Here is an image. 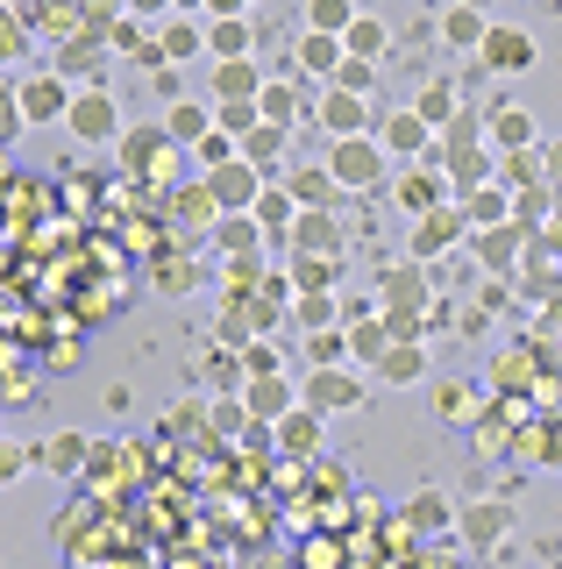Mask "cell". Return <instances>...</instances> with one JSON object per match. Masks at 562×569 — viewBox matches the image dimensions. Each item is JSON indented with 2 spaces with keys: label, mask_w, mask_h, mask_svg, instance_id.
Instances as JSON below:
<instances>
[{
  "label": "cell",
  "mask_w": 562,
  "mask_h": 569,
  "mask_svg": "<svg viewBox=\"0 0 562 569\" xmlns=\"http://www.w3.org/2000/svg\"><path fill=\"white\" fill-rule=\"evenodd\" d=\"M129 14L136 22H164V14H179V8H171V0H129Z\"/></svg>",
  "instance_id": "obj_48"
},
{
  "label": "cell",
  "mask_w": 562,
  "mask_h": 569,
  "mask_svg": "<svg viewBox=\"0 0 562 569\" xmlns=\"http://www.w3.org/2000/svg\"><path fill=\"white\" fill-rule=\"evenodd\" d=\"M463 213H470L478 228H505V213H513V200H505L499 186H484V192H470V200H463Z\"/></svg>",
  "instance_id": "obj_36"
},
{
  "label": "cell",
  "mask_w": 562,
  "mask_h": 569,
  "mask_svg": "<svg viewBox=\"0 0 562 569\" xmlns=\"http://www.w3.org/2000/svg\"><path fill=\"white\" fill-rule=\"evenodd\" d=\"M335 86H342V93H363V100H371V86H378V64H371V58H349V64L335 71Z\"/></svg>",
  "instance_id": "obj_40"
},
{
  "label": "cell",
  "mask_w": 562,
  "mask_h": 569,
  "mask_svg": "<svg viewBox=\"0 0 562 569\" xmlns=\"http://www.w3.org/2000/svg\"><path fill=\"white\" fill-rule=\"evenodd\" d=\"M478 257L491 263V271H513V257H520V228H478Z\"/></svg>",
  "instance_id": "obj_33"
},
{
  "label": "cell",
  "mask_w": 562,
  "mask_h": 569,
  "mask_svg": "<svg viewBox=\"0 0 562 569\" xmlns=\"http://www.w3.org/2000/svg\"><path fill=\"white\" fill-rule=\"evenodd\" d=\"M150 93L164 100V107H179L185 93H179V64H164V71H150Z\"/></svg>",
  "instance_id": "obj_44"
},
{
  "label": "cell",
  "mask_w": 562,
  "mask_h": 569,
  "mask_svg": "<svg viewBox=\"0 0 562 569\" xmlns=\"http://www.w3.org/2000/svg\"><path fill=\"white\" fill-rule=\"evenodd\" d=\"M357 399H363V385L349 378V370H313V385H307L313 413H342V406H357Z\"/></svg>",
  "instance_id": "obj_17"
},
{
  "label": "cell",
  "mask_w": 562,
  "mask_h": 569,
  "mask_svg": "<svg viewBox=\"0 0 562 569\" xmlns=\"http://www.w3.org/2000/svg\"><path fill=\"white\" fill-rule=\"evenodd\" d=\"M300 320H307V328H328V320H335V299H328V292L300 299Z\"/></svg>",
  "instance_id": "obj_45"
},
{
  "label": "cell",
  "mask_w": 562,
  "mask_h": 569,
  "mask_svg": "<svg viewBox=\"0 0 562 569\" xmlns=\"http://www.w3.org/2000/svg\"><path fill=\"white\" fill-rule=\"evenodd\" d=\"M413 107H420V114L434 121V136H442V121L455 114V107H463V93H455V79H428V86H420V100H413Z\"/></svg>",
  "instance_id": "obj_30"
},
{
  "label": "cell",
  "mask_w": 562,
  "mask_h": 569,
  "mask_svg": "<svg viewBox=\"0 0 562 569\" xmlns=\"http://www.w3.org/2000/svg\"><path fill=\"white\" fill-rule=\"evenodd\" d=\"M478 58H484L491 71H526V64H534V36L513 29V22H491V36H484Z\"/></svg>",
  "instance_id": "obj_10"
},
{
  "label": "cell",
  "mask_w": 562,
  "mask_h": 569,
  "mask_svg": "<svg viewBox=\"0 0 562 569\" xmlns=\"http://www.w3.org/2000/svg\"><path fill=\"white\" fill-rule=\"evenodd\" d=\"M179 14H192V22H207V0H171Z\"/></svg>",
  "instance_id": "obj_50"
},
{
  "label": "cell",
  "mask_w": 562,
  "mask_h": 569,
  "mask_svg": "<svg viewBox=\"0 0 562 569\" xmlns=\"http://www.w3.org/2000/svg\"><path fill=\"white\" fill-rule=\"evenodd\" d=\"M257 242H263V221H257V213H221V221H214V249H228V257H257Z\"/></svg>",
  "instance_id": "obj_22"
},
{
  "label": "cell",
  "mask_w": 562,
  "mask_h": 569,
  "mask_svg": "<svg viewBox=\"0 0 562 569\" xmlns=\"http://www.w3.org/2000/svg\"><path fill=\"white\" fill-rule=\"evenodd\" d=\"M157 50H164V64H192V58H207V22H192V14H171V22L157 29Z\"/></svg>",
  "instance_id": "obj_14"
},
{
  "label": "cell",
  "mask_w": 562,
  "mask_h": 569,
  "mask_svg": "<svg viewBox=\"0 0 562 569\" xmlns=\"http://www.w3.org/2000/svg\"><path fill=\"white\" fill-rule=\"evenodd\" d=\"M463 221H470L463 207H434L428 221H413V257H442L449 242H463Z\"/></svg>",
  "instance_id": "obj_13"
},
{
  "label": "cell",
  "mask_w": 562,
  "mask_h": 569,
  "mask_svg": "<svg viewBox=\"0 0 562 569\" xmlns=\"http://www.w3.org/2000/svg\"><path fill=\"white\" fill-rule=\"evenodd\" d=\"M29 22H37V29H50V36H64V43H72V36L86 29V0H37V8H29Z\"/></svg>",
  "instance_id": "obj_26"
},
{
  "label": "cell",
  "mask_w": 562,
  "mask_h": 569,
  "mask_svg": "<svg viewBox=\"0 0 562 569\" xmlns=\"http://www.w3.org/2000/svg\"><path fill=\"white\" fill-rule=\"evenodd\" d=\"M463 8H478V14H484V8H491V0H463Z\"/></svg>",
  "instance_id": "obj_51"
},
{
  "label": "cell",
  "mask_w": 562,
  "mask_h": 569,
  "mask_svg": "<svg viewBox=\"0 0 562 569\" xmlns=\"http://www.w3.org/2000/svg\"><path fill=\"white\" fill-rule=\"evenodd\" d=\"M300 200H292L285 186H263V200H257V221H263V236H292V228H300Z\"/></svg>",
  "instance_id": "obj_24"
},
{
  "label": "cell",
  "mask_w": 562,
  "mask_h": 569,
  "mask_svg": "<svg viewBox=\"0 0 562 569\" xmlns=\"http://www.w3.org/2000/svg\"><path fill=\"white\" fill-rule=\"evenodd\" d=\"M313 129L328 142H349V136H378V114L363 93H342V86H328L321 100H313Z\"/></svg>",
  "instance_id": "obj_3"
},
{
  "label": "cell",
  "mask_w": 562,
  "mask_h": 569,
  "mask_svg": "<svg viewBox=\"0 0 562 569\" xmlns=\"http://www.w3.org/2000/svg\"><path fill=\"white\" fill-rule=\"evenodd\" d=\"M278 427H285L292 449H307V441H313V413H292V420H278Z\"/></svg>",
  "instance_id": "obj_47"
},
{
  "label": "cell",
  "mask_w": 562,
  "mask_h": 569,
  "mask_svg": "<svg viewBox=\"0 0 562 569\" xmlns=\"http://www.w3.org/2000/svg\"><path fill=\"white\" fill-rule=\"evenodd\" d=\"M250 0H207V22H228V14H242Z\"/></svg>",
  "instance_id": "obj_49"
},
{
  "label": "cell",
  "mask_w": 562,
  "mask_h": 569,
  "mask_svg": "<svg viewBox=\"0 0 562 569\" xmlns=\"http://www.w3.org/2000/svg\"><path fill=\"white\" fill-rule=\"evenodd\" d=\"M292 64H300V71H321V79L328 86H335V71L349 64V43H342V36H300V43H292Z\"/></svg>",
  "instance_id": "obj_15"
},
{
  "label": "cell",
  "mask_w": 562,
  "mask_h": 569,
  "mask_svg": "<svg viewBox=\"0 0 562 569\" xmlns=\"http://www.w3.org/2000/svg\"><path fill=\"white\" fill-rule=\"evenodd\" d=\"M278 186H285L307 213H328V207L342 200V186H335V171H328V164H292L285 178H278Z\"/></svg>",
  "instance_id": "obj_8"
},
{
  "label": "cell",
  "mask_w": 562,
  "mask_h": 569,
  "mask_svg": "<svg viewBox=\"0 0 562 569\" xmlns=\"http://www.w3.org/2000/svg\"><path fill=\"white\" fill-rule=\"evenodd\" d=\"M357 22H363L357 0H307V29L313 36H349Z\"/></svg>",
  "instance_id": "obj_25"
},
{
  "label": "cell",
  "mask_w": 562,
  "mask_h": 569,
  "mask_svg": "<svg viewBox=\"0 0 562 569\" xmlns=\"http://www.w3.org/2000/svg\"><path fill=\"white\" fill-rule=\"evenodd\" d=\"M164 129H171L179 150H200V142L214 136V107H207V100H179V107H164Z\"/></svg>",
  "instance_id": "obj_16"
},
{
  "label": "cell",
  "mask_w": 562,
  "mask_h": 569,
  "mask_svg": "<svg viewBox=\"0 0 562 569\" xmlns=\"http://www.w3.org/2000/svg\"><path fill=\"white\" fill-rule=\"evenodd\" d=\"M171 221H192V228L207 221V236H214L221 207H214V192H207V178H200V186H179V192H171Z\"/></svg>",
  "instance_id": "obj_28"
},
{
  "label": "cell",
  "mask_w": 562,
  "mask_h": 569,
  "mask_svg": "<svg viewBox=\"0 0 562 569\" xmlns=\"http://www.w3.org/2000/svg\"><path fill=\"white\" fill-rule=\"evenodd\" d=\"M378 299H384V307H399V313H413L420 299H428V271H420V263H392V271L378 278Z\"/></svg>",
  "instance_id": "obj_19"
},
{
  "label": "cell",
  "mask_w": 562,
  "mask_h": 569,
  "mask_svg": "<svg viewBox=\"0 0 562 569\" xmlns=\"http://www.w3.org/2000/svg\"><path fill=\"white\" fill-rule=\"evenodd\" d=\"M250 413H257V420H292L285 378H257V385H250Z\"/></svg>",
  "instance_id": "obj_31"
},
{
  "label": "cell",
  "mask_w": 562,
  "mask_h": 569,
  "mask_svg": "<svg viewBox=\"0 0 562 569\" xmlns=\"http://www.w3.org/2000/svg\"><path fill=\"white\" fill-rule=\"evenodd\" d=\"M413 520H420V527H428V520L442 527V520H449V498H442V491H420V498H413Z\"/></svg>",
  "instance_id": "obj_43"
},
{
  "label": "cell",
  "mask_w": 562,
  "mask_h": 569,
  "mask_svg": "<svg viewBox=\"0 0 562 569\" xmlns=\"http://www.w3.org/2000/svg\"><path fill=\"white\" fill-rule=\"evenodd\" d=\"M342 335H349V328H321V335H313V342H307V349H313V363H335V356H349Z\"/></svg>",
  "instance_id": "obj_42"
},
{
  "label": "cell",
  "mask_w": 562,
  "mask_h": 569,
  "mask_svg": "<svg viewBox=\"0 0 562 569\" xmlns=\"http://www.w3.org/2000/svg\"><path fill=\"white\" fill-rule=\"evenodd\" d=\"M285 157H292V129H271V121H257V129L242 136V164H257L271 186H278V171H285Z\"/></svg>",
  "instance_id": "obj_9"
},
{
  "label": "cell",
  "mask_w": 562,
  "mask_h": 569,
  "mask_svg": "<svg viewBox=\"0 0 562 569\" xmlns=\"http://www.w3.org/2000/svg\"><path fill=\"white\" fill-rule=\"evenodd\" d=\"M114 150H121V164H129V171H150V164H171V150H179V142H171L164 121H150V129H129Z\"/></svg>",
  "instance_id": "obj_11"
},
{
  "label": "cell",
  "mask_w": 562,
  "mask_h": 569,
  "mask_svg": "<svg viewBox=\"0 0 562 569\" xmlns=\"http://www.w3.org/2000/svg\"><path fill=\"white\" fill-rule=\"evenodd\" d=\"M72 100H79V86L58 79V71H37V79L14 86V114H22V121H64Z\"/></svg>",
  "instance_id": "obj_5"
},
{
  "label": "cell",
  "mask_w": 562,
  "mask_h": 569,
  "mask_svg": "<svg viewBox=\"0 0 562 569\" xmlns=\"http://www.w3.org/2000/svg\"><path fill=\"white\" fill-rule=\"evenodd\" d=\"M378 142H384V157H434V121L420 107H392L378 121Z\"/></svg>",
  "instance_id": "obj_7"
},
{
  "label": "cell",
  "mask_w": 562,
  "mask_h": 569,
  "mask_svg": "<svg viewBox=\"0 0 562 569\" xmlns=\"http://www.w3.org/2000/svg\"><path fill=\"white\" fill-rule=\"evenodd\" d=\"M491 129V107H455V114L442 121V157H463V150H478V136Z\"/></svg>",
  "instance_id": "obj_20"
},
{
  "label": "cell",
  "mask_w": 562,
  "mask_h": 569,
  "mask_svg": "<svg viewBox=\"0 0 562 569\" xmlns=\"http://www.w3.org/2000/svg\"><path fill=\"white\" fill-rule=\"evenodd\" d=\"M378 378H392V385H413V378H420V349H413V342H399V349H384V363H378Z\"/></svg>",
  "instance_id": "obj_39"
},
{
  "label": "cell",
  "mask_w": 562,
  "mask_h": 569,
  "mask_svg": "<svg viewBox=\"0 0 562 569\" xmlns=\"http://www.w3.org/2000/svg\"><path fill=\"white\" fill-rule=\"evenodd\" d=\"M342 43H349V58H371V64H378V58H384V50H392V29H384V22H378V14H363V22H357V29H349V36H342Z\"/></svg>",
  "instance_id": "obj_32"
},
{
  "label": "cell",
  "mask_w": 562,
  "mask_h": 569,
  "mask_svg": "<svg viewBox=\"0 0 562 569\" xmlns=\"http://www.w3.org/2000/svg\"><path fill=\"white\" fill-rule=\"evenodd\" d=\"M250 50H257V29L242 22V14L207 22V58H214V64H235V58H250Z\"/></svg>",
  "instance_id": "obj_18"
},
{
  "label": "cell",
  "mask_w": 562,
  "mask_h": 569,
  "mask_svg": "<svg viewBox=\"0 0 562 569\" xmlns=\"http://www.w3.org/2000/svg\"><path fill=\"white\" fill-rule=\"evenodd\" d=\"M257 107H263V121H271V129H300V121L313 114V107L300 100V86H292V79H271Z\"/></svg>",
  "instance_id": "obj_21"
},
{
  "label": "cell",
  "mask_w": 562,
  "mask_h": 569,
  "mask_svg": "<svg viewBox=\"0 0 562 569\" xmlns=\"http://www.w3.org/2000/svg\"><path fill=\"white\" fill-rule=\"evenodd\" d=\"M0 43H8L0 58H8V64H22V58H29V14H8V29H0Z\"/></svg>",
  "instance_id": "obj_41"
},
{
  "label": "cell",
  "mask_w": 562,
  "mask_h": 569,
  "mask_svg": "<svg viewBox=\"0 0 562 569\" xmlns=\"http://www.w3.org/2000/svg\"><path fill=\"white\" fill-rule=\"evenodd\" d=\"M541 186H555V192H562V136H555V142H541Z\"/></svg>",
  "instance_id": "obj_46"
},
{
  "label": "cell",
  "mask_w": 562,
  "mask_h": 569,
  "mask_svg": "<svg viewBox=\"0 0 562 569\" xmlns=\"http://www.w3.org/2000/svg\"><path fill=\"white\" fill-rule=\"evenodd\" d=\"M43 462H50L58 477H79V470H86V435H58V441L43 449Z\"/></svg>",
  "instance_id": "obj_37"
},
{
  "label": "cell",
  "mask_w": 562,
  "mask_h": 569,
  "mask_svg": "<svg viewBox=\"0 0 562 569\" xmlns=\"http://www.w3.org/2000/svg\"><path fill=\"white\" fill-rule=\"evenodd\" d=\"M328 171H335L342 192H378L384 171H392V157H384L378 136H349V142H328Z\"/></svg>",
  "instance_id": "obj_1"
},
{
  "label": "cell",
  "mask_w": 562,
  "mask_h": 569,
  "mask_svg": "<svg viewBox=\"0 0 562 569\" xmlns=\"http://www.w3.org/2000/svg\"><path fill=\"white\" fill-rule=\"evenodd\" d=\"M342 242H349V228L335 221V213H300V228H292V249L300 257H342Z\"/></svg>",
  "instance_id": "obj_12"
},
{
  "label": "cell",
  "mask_w": 562,
  "mask_h": 569,
  "mask_svg": "<svg viewBox=\"0 0 562 569\" xmlns=\"http://www.w3.org/2000/svg\"><path fill=\"white\" fill-rule=\"evenodd\" d=\"M384 349H392V335H384L378 320H363V328H349V356H363V363H384Z\"/></svg>",
  "instance_id": "obj_38"
},
{
  "label": "cell",
  "mask_w": 562,
  "mask_h": 569,
  "mask_svg": "<svg viewBox=\"0 0 562 569\" xmlns=\"http://www.w3.org/2000/svg\"><path fill=\"white\" fill-rule=\"evenodd\" d=\"M491 142H499L505 157H520V150H534V121L520 114V107H491Z\"/></svg>",
  "instance_id": "obj_27"
},
{
  "label": "cell",
  "mask_w": 562,
  "mask_h": 569,
  "mask_svg": "<svg viewBox=\"0 0 562 569\" xmlns=\"http://www.w3.org/2000/svg\"><path fill=\"white\" fill-rule=\"evenodd\" d=\"M484 164H491V157H484V150H463V157H442V171H449V186H455V192H463V200H470V192H484Z\"/></svg>",
  "instance_id": "obj_35"
},
{
  "label": "cell",
  "mask_w": 562,
  "mask_h": 569,
  "mask_svg": "<svg viewBox=\"0 0 562 569\" xmlns=\"http://www.w3.org/2000/svg\"><path fill=\"white\" fill-rule=\"evenodd\" d=\"M108 58H114V43L100 29H79L72 43H58V58H50V71H58V79H72L79 93L86 86H108Z\"/></svg>",
  "instance_id": "obj_2"
},
{
  "label": "cell",
  "mask_w": 562,
  "mask_h": 569,
  "mask_svg": "<svg viewBox=\"0 0 562 569\" xmlns=\"http://www.w3.org/2000/svg\"><path fill=\"white\" fill-rule=\"evenodd\" d=\"M505 527H513V506H499V498H491V506H470V512H463V533H470V541H499Z\"/></svg>",
  "instance_id": "obj_34"
},
{
  "label": "cell",
  "mask_w": 562,
  "mask_h": 569,
  "mask_svg": "<svg viewBox=\"0 0 562 569\" xmlns=\"http://www.w3.org/2000/svg\"><path fill=\"white\" fill-rule=\"evenodd\" d=\"M434 164H442V142H434V157H428V164H413L407 178H399V207H407L413 213V221H428V213L434 207H449V171H434Z\"/></svg>",
  "instance_id": "obj_6"
},
{
  "label": "cell",
  "mask_w": 562,
  "mask_h": 569,
  "mask_svg": "<svg viewBox=\"0 0 562 569\" xmlns=\"http://www.w3.org/2000/svg\"><path fill=\"white\" fill-rule=\"evenodd\" d=\"M263 86L271 79H257V64L250 58H235V64H214V100H263Z\"/></svg>",
  "instance_id": "obj_23"
},
{
  "label": "cell",
  "mask_w": 562,
  "mask_h": 569,
  "mask_svg": "<svg viewBox=\"0 0 562 569\" xmlns=\"http://www.w3.org/2000/svg\"><path fill=\"white\" fill-rule=\"evenodd\" d=\"M64 129H72L79 142H121L129 129H121V107L108 86H86V93L72 100V114H64Z\"/></svg>",
  "instance_id": "obj_4"
},
{
  "label": "cell",
  "mask_w": 562,
  "mask_h": 569,
  "mask_svg": "<svg viewBox=\"0 0 562 569\" xmlns=\"http://www.w3.org/2000/svg\"><path fill=\"white\" fill-rule=\"evenodd\" d=\"M484 36H491V22L478 8H449L442 14V43H455V50H484Z\"/></svg>",
  "instance_id": "obj_29"
}]
</instances>
